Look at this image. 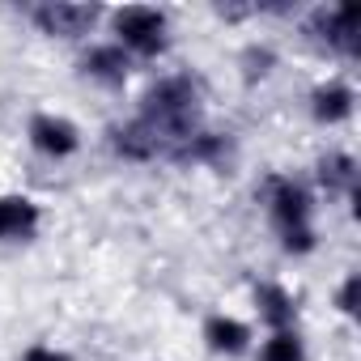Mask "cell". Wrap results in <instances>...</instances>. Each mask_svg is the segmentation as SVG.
<instances>
[{
    "label": "cell",
    "mask_w": 361,
    "mask_h": 361,
    "mask_svg": "<svg viewBox=\"0 0 361 361\" xmlns=\"http://www.w3.org/2000/svg\"><path fill=\"white\" fill-rule=\"evenodd\" d=\"M200 85L196 77L188 73H174V77H161L157 85H149L145 102H140V123L161 140V153H170L183 136H192L200 128Z\"/></svg>",
    "instance_id": "cell-1"
},
{
    "label": "cell",
    "mask_w": 361,
    "mask_h": 361,
    "mask_svg": "<svg viewBox=\"0 0 361 361\" xmlns=\"http://www.w3.org/2000/svg\"><path fill=\"white\" fill-rule=\"evenodd\" d=\"M264 204H268V217L281 234V251L289 255H310L319 247V234H314V204H310V192L289 174H268L264 178Z\"/></svg>",
    "instance_id": "cell-2"
},
{
    "label": "cell",
    "mask_w": 361,
    "mask_h": 361,
    "mask_svg": "<svg viewBox=\"0 0 361 361\" xmlns=\"http://www.w3.org/2000/svg\"><path fill=\"white\" fill-rule=\"evenodd\" d=\"M170 43V22L161 9L149 5H128L115 13V47H123L128 56L140 60H157Z\"/></svg>",
    "instance_id": "cell-3"
},
{
    "label": "cell",
    "mask_w": 361,
    "mask_h": 361,
    "mask_svg": "<svg viewBox=\"0 0 361 361\" xmlns=\"http://www.w3.org/2000/svg\"><path fill=\"white\" fill-rule=\"evenodd\" d=\"M26 136H30L35 153L51 157V161H68V157L81 149V128H77L68 115H51V111L35 115L30 128H26Z\"/></svg>",
    "instance_id": "cell-4"
},
{
    "label": "cell",
    "mask_w": 361,
    "mask_h": 361,
    "mask_svg": "<svg viewBox=\"0 0 361 361\" xmlns=\"http://www.w3.org/2000/svg\"><path fill=\"white\" fill-rule=\"evenodd\" d=\"M35 26L43 35H60V39H81L90 35V26L98 22V9L94 5H68V0H47V5H35L30 9Z\"/></svg>",
    "instance_id": "cell-5"
},
{
    "label": "cell",
    "mask_w": 361,
    "mask_h": 361,
    "mask_svg": "<svg viewBox=\"0 0 361 361\" xmlns=\"http://www.w3.org/2000/svg\"><path fill=\"white\" fill-rule=\"evenodd\" d=\"M43 226V209L30 196H0V243H26Z\"/></svg>",
    "instance_id": "cell-6"
},
{
    "label": "cell",
    "mask_w": 361,
    "mask_h": 361,
    "mask_svg": "<svg viewBox=\"0 0 361 361\" xmlns=\"http://www.w3.org/2000/svg\"><path fill=\"white\" fill-rule=\"evenodd\" d=\"M81 73H85L90 81H98V85L119 90V85L128 81V73H132V56H128L123 47H115V43H98V47H90V51L81 56Z\"/></svg>",
    "instance_id": "cell-7"
},
{
    "label": "cell",
    "mask_w": 361,
    "mask_h": 361,
    "mask_svg": "<svg viewBox=\"0 0 361 361\" xmlns=\"http://www.w3.org/2000/svg\"><path fill=\"white\" fill-rule=\"evenodd\" d=\"M314 35L323 43H331L336 51L353 56L357 51V5H331V9H319L314 13Z\"/></svg>",
    "instance_id": "cell-8"
},
{
    "label": "cell",
    "mask_w": 361,
    "mask_h": 361,
    "mask_svg": "<svg viewBox=\"0 0 361 361\" xmlns=\"http://www.w3.org/2000/svg\"><path fill=\"white\" fill-rule=\"evenodd\" d=\"M170 157L183 161V166H221L230 157V136L209 132V128H196L192 136H183V140L170 149Z\"/></svg>",
    "instance_id": "cell-9"
},
{
    "label": "cell",
    "mask_w": 361,
    "mask_h": 361,
    "mask_svg": "<svg viewBox=\"0 0 361 361\" xmlns=\"http://www.w3.org/2000/svg\"><path fill=\"white\" fill-rule=\"evenodd\" d=\"M353 102H357V94H353L348 81H323V85L310 90V115L319 123H327V128L344 123L353 115Z\"/></svg>",
    "instance_id": "cell-10"
},
{
    "label": "cell",
    "mask_w": 361,
    "mask_h": 361,
    "mask_svg": "<svg viewBox=\"0 0 361 361\" xmlns=\"http://www.w3.org/2000/svg\"><path fill=\"white\" fill-rule=\"evenodd\" d=\"M255 310H259V319H264L272 331H289L293 319H298V302H293V293H289L285 285H276V281L255 285Z\"/></svg>",
    "instance_id": "cell-11"
},
{
    "label": "cell",
    "mask_w": 361,
    "mask_h": 361,
    "mask_svg": "<svg viewBox=\"0 0 361 361\" xmlns=\"http://www.w3.org/2000/svg\"><path fill=\"white\" fill-rule=\"evenodd\" d=\"M111 149L123 157V161H153L161 153V140L140 123V119H128L119 128H111Z\"/></svg>",
    "instance_id": "cell-12"
},
{
    "label": "cell",
    "mask_w": 361,
    "mask_h": 361,
    "mask_svg": "<svg viewBox=\"0 0 361 361\" xmlns=\"http://www.w3.org/2000/svg\"><path fill=\"white\" fill-rule=\"evenodd\" d=\"M204 340H209L213 353L238 357V353L251 348V327H247L243 319H234V314H209V319H204Z\"/></svg>",
    "instance_id": "cell-13"
},
{
    "label": "cell",
    "mask_w": 361,
    "mask_h": 361,
    "mask_svg": "<svg viewBox=\"0 0 361 361\" xmlns=\"http://www.w3.org/2000/svg\"><path fill=\"white\" fill-rule=\"evenodd\" d=\"M314 174H319V183H323L327 192H344V196H353V192H357V157H353V153H344V149H336V153L319 157Z\"/></svg>",
    "instance_id": "cell-14"
},
{
    "label": "cell",
    "mask_w": 361,
    "mask_h": 361,
    "mask_svg": "<svg viewBox=\"0 0 361 361\" xmlns=\"http://www.w3.org/2000/svg\"><path fill=\"white\" fill-rule=\"evenodd\" d=\"M255 361H306V344H302V336L293 327L289 331H272L259 344V357Z\"/></svg>",
    "instance_id": "cell-15"
},
{
    "label": "cell",
    "mask_w": 361,
    "mask_h": 361,
    "mask_svg": "<svg viewBox=\"0 0 361 361\" xmlns=\"http://www.w3.org/2000/svg\"><path fill=\"white\" fill-rule=\"evenodd\" d=\"M357 289H361V281H357V272H348L344 276V285H340V293H336V306H340V314H357Z\"/></svg>",
    "instance_id": "cell-16"
},
{
    "label": "cell",
    "mask_w": 361,
    "mask_h": 361,
    "mask_svg": "<svg viewBox=\"0 0 361 361\" xmlns=\"http://www.w3.org/2000/svg\"><path fill=\"white\" fill-rule=\"evenodd\" d=\"M22 361H73L64 348H51V344H30L26 353H22Z\"/></svg>",
    "instance_id": "cell-17"
},
{
    "label": "cell",
    "mask_w": 361,
    "mask_h": 361,
    "mask_svg": "<svg viewBox=\"0 0 361 361\" xmlns=\"http://www.w3.org/2000/svg\"><path fill=\"white\" fill-rule=\"evenodd\" d=\"M247 64H251V73H259V77H264V73H268V64H272V51L251 47V51H247Z\"/></svg>",
    "instance_id": "cell-18"
}]
</instances>
